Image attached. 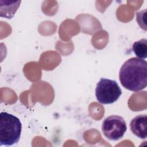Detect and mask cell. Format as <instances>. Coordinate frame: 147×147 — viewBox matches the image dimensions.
Here are the masks:
<instances>
[{"label": "cell", "mask_w": 147, "mask_h": 147, "mask_svg": "<svg viewBox=\"0 0 147 147\" xmlns=\"http://www.w3.org/2000/svg\"><path fill=\"white\" fill-rule=\"evenodd\" d=\"M146 121V115L141 114L134 117L130 122V127L131 132L140 138L145 139L147 137Z\"/></svg>", "instance_id": "cell-5"}, {"label": "cell", "mask_w": 147, "mask_h": 147, "mask_svg": "<svg viewBox=\"0 0 147 147\" xmlns=\"http://www.w3.org/2000/svg\"><path fill=\"white\" fill-rule=\"evenodd\" d=\"M132 49L137 58L146 59L147 57V40L142 38L136 41L132 46Z\"/></svg>", "instance_id": "cell-7"}, {"label": "cell", "mask_w": 147, "mask_h": 147, "mask_svg": "<svg viewBox=\"0 0 147 147\" xmlns=\"http://www.w3.org/2000/svg\"><path fill=\"white\" fill-rule=\"evenodd\" d=\"M127 130L126 123L119 115H111L106 118L102 126L103 135L109 140L117 141L122 138Z\"/></svg>", "instance_id": "cell-4"}, {"label": "cell", "mask_w": 147, "mask_h": 147, "mask_svg": "<svg viewBox=\"0 0 147 147\" xmlns=\"http://www.w3.org/2000/svg\"><path fill=\"white\" fill-rule=\"evenodd\" d=\"M119 80L126 89L138 91L147 85V62L137 57L126 61L119 71Z\"/></svg>", "instance_id": "cell-1"}, {"label": "cell", "mask_w": 147, "mask_h": 147, "mask_svg": "<svg viewBox=\"0 0 147 147\" xmlns=\"http://www.w3.org/2000/svg\"><path fill=\"white\" fill-rule=\"evenodd\" d=\"M21 2V1H0L1 17L7 19H11L20 7Z\"/></svg>", "instance_id": "cell-6"}, {"label": "cell", "mask_w": 147, "mask_h": 147, "mask_svg": "<svg viewBox=\"0 0 147 147\" xmlns=\"http://www.w3.org/2000/svg\"><path fill=\"white\" fill-rule=\"evenodd\" d=\"M22 124L18 118L6 112L0 114V146H11L20 138Z\"/></svg>", "instance_id": "cell-2"}, {"label": "cell", "mask_w": 147, "mask_h": 147, "mask_svg": "<svg viewBox=\"0 0 147 147\" xmlns=\"http://www.w3.org/2000/svg\"><path fill=\"white\" fill-rule=\"evenodd\" d=\"M121 94L122 90L115 80L101 78L96 84L95 96L100 103H113L119 99Z\"/></svg>", "instance_id": "cell-3"}]
</instances>
